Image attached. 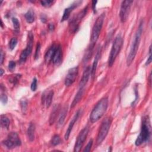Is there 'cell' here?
<instances>
[{"label": "cell", "instance_id": "1", "mask_svg": "<svg viewBox=\"0 0 152 152\" xmlns=\"http://www.w3.org/2000/svg\"><path fill=\"white\" fill-rule=\"evenodd\" d=\"M143 25H144L143 21L141 20V22L140 23L138 29L135 34L134 40L131 46V49H130L129 55L127 57L126 64L128 66L132 64V62L134 61V59L135 57V55L137 54V50H138V47L140 45L142 30H143Z\"/></svg>", "mask_w": 152, "mask_h": 152}, {"label": "cell", "instance_id": "2", "mask_svg": "<svg viewBox=\"0 0 152 152\" xmlns=\"http://www.w3.org/2000/svg\"><path fill=\"white\" fill-rule=\"evenodd\" d=\"M108 106V99L104 97L100 99L96 104L90 115V121L91 123L97 122L106 112Z\"/></svg>", "mask_w": 152, "mask_h": 152}, {"label": "cell", "instance_id": "3", "mask_svg": "<svg viewBox=\"0 0 152 152\" xmlns=\"http://www.w3.org/2000/svg\"><path fill=\"white\" fill-rule=\"evenodd\" d=\"M151 137V126L149 119L147 117L144 118L142 122L141 131L135 140L136 146H140L144 142L148 141Z\"/></svg>", "mask_w": 152, "mask_h": 152}, {"label": "cell", "instance_id": "4", "mask_svg": "<svg viewBox=\"0 0 152 152\" xmlns=\"http://www.w3.org/2000/svg\"><path fill=\"white\" fill-rule=\"evenodd\" d=\"M122 44H123V39L120 34H118L113 41V43L110 50V52L109 56L108 66L109 67H111L114 64L115 59L118 56V55L119 54L122 48Z\"/></svg>", "mask_w": 152, "mask_h": 152}, {"label": "cell", "instance_id": "5", "mask_svg": "<svg viewBox=\"0 0 152 152\" xmlns=\"http://www.w3.org/2000/svg\"><path fill=\"white\" fill-rule=\"evenodd\" d=\"M104 17H105V14L104 13L101 14L97 18L94 24V26L92 29V32H91V48H92L94 47L96 42L98 40V38L99 37V35L103 26Z\"/></svg>", "mask_w": 152, "mask_h": 152}, {"label": "cell", "instance_id": "6", "mask_svg": "<svg viewBox=\"0 0 152 152\" xmlns=\"http://www.w3.org/2000/svg\"><path fill=\"white\" fill-rule=\"evenodd\" d=\"M111 122H112L111 119L109 118H106L103 121L100 126L98 134L97 136V140H96L97 145L100 144L106 138L109 131Z\"/></svg>", "mask_w": 152, "mask_h": 152}, {"label": "cell", "instance_id": "7", "mask_svg": "<svg viewBox=\"0 0 152 152\" xmlns=\"http://www.w3.org/2000/svg\"><path fill=\"white\" fill-rule=\"evenodd\" d=\"M2 143L10 149L15 148V147L20 146L21 144V140L17 133L14 132H10L7 137V138L2 141Z\"/></svg>", "mask_w": 152, "mask_h": 152}, {"label": "cell", "instance_id": "8", "mask_svg": "<svg viewBox=\"0 0 152 152\" xmlns=\"http://www.w3.org/2000/svg\"><path fill=\"white\" fill-rule=\"evenodd\" d=\"M33 34L31 32H29L28 34V40L26 48L21 52L20 56V61L21 63H24L27 60L28 56L31 54L32 51L33 44Z\"/></svg>", "mask_w": 152, "mask_h": 152}, {"label": "cell", "instance_id": "9", "mask_svg": "<svg viewBox=\"0 0 152 152\" xmlns=\"http://www.w3.org/2000/svg\"><path fill=\"white\" fill-rule=\"evenodd\" d=\"M132 3L133 1L127 0L122 1L119 12V17L122 23H125L127 20Z\"/></svg>", "mask_w": 152, "mask_h": 152}, {"label": "cell", "instance_id": "10", "mask_svg": "<svg viewBox=\"0 0 152 152\" xmlns=\"http://www.w3.org/2000/svg\"><path fill=\"white\" fill-rule=\"evenodd\" d=\"M88 133V126H86L79 133L75 144L74 146V151L75 152L80 151L83 145L84 142H85L86 138L87 137Z\"/></svg>", "mask_w": 152, "mask_h": 152}, {"label": "cell", "instance_id": "11", "mask_svg": "<svg viewBox=\"0 0 152 152\" xmlns=\"http://www.w3.org/2000/svg\"><path fill=\"white\" fill-rule=\"evenodd\" d=\"M87 11V7H85L81 11L78 13L77 15L74 17L71 20L69 23V26L71 28L70 29L72 32H75L77 31V29L78 28L80 21L86 15Z\"/></svg>", "mask_w": 152, "mask_h": 152}, {"label": "cell", "instance_id": "12", "mask_svg": "<svg viewBox=\"0 0 152 152\" xmlns=\"http://www.w3.org/2000/svg\"><path fill=\"white\" fill-rule=\"evenodd\" d=\"M78 73V67L74 66L70 68L65 78V85L67 87L71 86L75 81Z\"/></svg>", "mask_w": 152, "mask_h": 152}, {"label": "cell", "instance_id": "13", "mask_svg": "<svg viewBox=\"0 0 152 152\" xmlns=\"http://www.w3.org/2000/svg\"><path fill=\"white\" fill-rule=\"evenodd\" d=\"M82 2V1H75L74 2H73L72 4H71V5L65 8L64 11V14H63V16L62 17L61 19V22H63L66 20L68 19V18L70 16V14L71 12L74 10V8H77L79 5H80V4Z\"/></svg>", "mask_w": 152, "mask_h": 152}, {"label": "cell", "instance_id": "14", "mask_svg": "<svg viewBox=\"0 0 152 152\" xmlns=\"http://www.w3.org/2000/svg\"><path fill=\"white\" fill-rule=\"evenodd\" d=\"M91 67L90 66H88L86 68V69H84L81 79L79 83V87L80 88H84L86 84L87 83L90 76L91 75Z\"/></svg>", "mask_w": 152, "mask_h": 152}, {"label": "cell", "instance_id": "15", "mask_svg": "<svg viewBox=\"0 0 152 152\" xmlns=\"http://www.w3.org/2000/svg\"><path fill=\"white\" fill-rule=\"evenodd\" d=\"M54 92L53 91L51 90L49 91L48 93H44L42 96V103L43 105L46 106V108L49 107L51 105L52 99L53 97Z\"/></svg>", "mask_w": 152, "mask_h": 152}, {"label": "cell", "instance_id": "16", "mask_svg": "<svg viewBox=\"0 0 152 152\" xmlns=\"http://www.w3.org/2000/svg\"><path fill=\"white\" fill-rule=\"evenodd\" d=\"M80 114H81V110H78L75 113V114L73 116L72 119H71V122H70V123H69V124L68 125V128H67V129L66 131L65 134V139L66 140H67L68 139V138L69 137V135H70V134L71 132V131L72 129V128H73L75 122L77 121V119H78L79 116L80 115Z\"/></svg>", "mask_w": 152, "mask_h": 152}, {"label": "cell", "instance_id": "17", "mask_svg": "<svg viewBox=\"0 0 152 152\" xmlns=\"http://www.w3.org/2000/svg\"><path fill=\"white\" fill-rule=\"evenodd\" d=\"M62 59V50L61 46L58 45L57 49L52 59V62L55 65H59L61 63Z\"/></svg>", "mask_w": 152, "mask_h": 152}, {"label": "cell", "instance_id": "18", "mask_svg": "<svg viewBox=\"0 0 152 152\" xmlns=\"http://www.w3.org/2000/svg\"><path fill=\"white\" fill-rule=\"evenodd\" d=\"M58 45L56 44H53L49 49L48 50V51L46 52L45 55V60L47 62H52V59L53 57V55L55 53V51L57 49Z\"/></svg>", "mask_w": 152, "mask_h": 152}, {"label": "cell", "instance_id": "19", "mask_svg": "<svg viewBox=\"0 0 152 152\" xmlns=\"http://www.w3.org/2000/svg\"><path fill=\"white\" fill-rule=\"evenodd\" d=\"M100 53H101V49L99 48L97 51V53L95 55V58H94L92 66L91 67V75L93 78L94 77V75H95V73H96V71L98 61H99V59L100 56Z\"/></svg>", "mask_w": 152, "mask_h": 152}, {"label": "cell", "instance_id": "20", "mask_svg": "<svg viewBox=\"0 0 152 152\" xmlns=\"http://www.w3.org/2000/svg\"><path fill=\"white\" fill-rule=\"evenodd\" d=\"M59 109H60V106L59 104H56L54 106L53 108V110L50 113V117H49V124L50 125H52L56 118H57V116H58V114L59 113Z\"/></svg>", "mask_w": 152, "mask_h": 152}, {"label": "cell", "instance_id": "21", "mask_svg": "<svg viewBox=\"0 0 152 152\" xmlns=\"http://www.w3.org/2000/svg\"><path fill=\"white\" fill-rule=\"evenodd\" d=\"M84 88H79L78 91H77L71 106V108H73L74 106L77 105V104L81 100V99L83 97V94H84Z\"/></svg>", "mask_w": 152, "mask_h": 152}, {"label": "cell", "instance_id": "22", "mask_svg": "<svg viewBox=\"0 0 152 152\" xmlns=\"http://www.w3.org/2000/svg\"><path fill=\"white\" fill-rule=\"evenodd\" d=\"M34 132H35V126L33 123H30L28 129H27V135L28 139L30 141H33L34 140Z\"/></svg>", "mask_w": 152, "mask_h": 152}, {"label": "cell", "instance_id": "23", "mask_svg": "<svg viewBox=\"0 0 152 152\" xmlns=\"http://www.w3.org/2000/svg\"><path fill=\"white\" fill-rule=\"evenodd\" d=\"M25 18L27 23H32L34 21V12L32 10H29L24 15Z\"/></svg>", "mask_w": 152, "mask_h": 152}, {"label": "cell", "instance_id": "24", "mask_svg": "<svg viewBox=\"0 0 152 152\" xmlns=\"http://www.w3.org/2000/svg\"><path fill=\"white\" fill-rule=\"evenodd\" d=\"M67 111H68V107L67 106H65L62 110L61 113H60V116L59 118V121H58V124L60 125H62L65 121V117L66 116L67 114Z\"/></svg>", "mask_w": 152, "mask_h": 152}, {"label": "cell", "instance_id": "25", "mask_svg": "<svg viewBox=\"0 0 152 152\" xmlns=\"http://www.w3.org/2000/svg\"><path fill=\"white\" fill-rule=\"evenodd\" d=\"M10 124V121L8 117H7L5 115H2L1 116V125L2 127L5 129H8L9 126Z\"/></svg>", "mask_w": 152, "mask_h": 152}, {"label": "cell", "instance_id": "26", "mask_svg": "<svg viewBox=\"0 0 152 152\" xmlns=\"http://www.w3.org/2000/svg\"><path fill=\"white\" fill-rule=\"evenodd\" d=\"M50 142H51V144L53 146H56V145L59 144L61 142V138H60L59 135H58L57 134L55 135L52 138Z\"/></svg>", "mask_w": 152, "mask_h": 152}, {"label": "cell", "instance_id": "27", "mask_svg": "<svg viewBox=\"0 0 152 152\" xmlns=\"http://www.w3.org/2000/svg\"><path fill=\"white\" fill-rule=\"evenodd\" d=\"M17 42H18L17 39L15 37H13L10 40L9 42V47L11 50H13L15 48V47L17 44Z\"/></svg>", "mask_w": 152, "mask_h": 152}, {"label": "cell", "instance_id": "28", "mask_svg": "<svg viewBox=\"0 0 152 152\" xmlns=\"http://www.w3.org/2000/svg\"><path fill=\"white\" fill-rule=\"evenodd\" d=\"M12 23H13L14 29L16 31H18L19 29H20V23L18 21V19L15 17H12Z\"/></svg>", "mask_w": 152, "mask_h": 152}, {"label": "cell", "instance_id": "29", "mask_svg": "<svg viewBox=\"0 0 152 152\" xmlns=\"http://www.w3.org/2000/svg\"><path fill=\"white\" fill-rule=\"evenodd\" d=\"M20 106L21 108V110L23 113H26L27 109V102L26 100H23L20 103Z\"/></svg>", "mask_w": 152, "mask_h": 152}, {"label": "cell", "instance_id": "30", "mask_svg": "<svg viewBox=\"0 0 152 152\" xmlns=\"http://www.w3.org/2000/svg\"><path fill=\"white\" fill-rule=\"evenodd\" d=\"M54 1H49V0H45V1H41L40 3L42 6L45 7H50L53 4Z\"/></svg>", "mask_w": 152, "mask_h": 152}, {"label": "cell", "instance_id": "31", "mask_svg": "<svg viewBox=\"0 0 152 152\" xmlns=\"http://www.w3.org/2000/svg\"><path fill=\"white\" fill-rule=\"evenodd\" d=\"M40 50V43L38 42L36 45V51H35V54H34L35 59H36L39 58Z\"/></svg>", "mask_w": 152, "mask_h": 152}, {"label": "cell", "instance_id": "32", "mask_svg": "<svg viewBox=\"0 0 152 152\" xmlns=\"http://www.w3.org/2000/svg\"><path fill=\"white\" fill-rule=\"evenodd\" d=\"M93 142V140L91 139V140L89 141L88 143V144H87V145L86 146V147L84 148V149L83 150V151H84V152H85V151H87V152L90 151L91 150V147H92Z\"/></svg>", "mask_w": 152, "mask_h": 152}, {"label": "cell", "instance_id": "33", "mask_svg": "<svg viewBox=\"0 0 152 152\" xmlns=\"http://www.w3.org/2000/svg\"><path fill=\"white\" fill-rule=\"evenodd\" d=\"M31 89L33 91H36V90L37 89V79L36 78H34L33 80V81L31 83Z\"/></svg>", "mask_w": 152, "mask_h": 152}, {"label": "cell", "instance_id": "34", "mask_svg": "<svg viewBox=\"0 0 152 152\" xmlns=\"http://www.w3.org/2000/svg\"><path fill=\"white\" fill-rule=\"evenodd\" d=\"M1 101L4 104H5L7 103L8 98L7 95L4 93H2L1 94Z\"/></svg>", "mask_w": 152, "mask_h": 152}, {"label": "cell", "instance_id": "35", "mask_svg": "<svg viewBox=\"0 0 152 152\" xmlns=\"http://www.w3.org/2000/svg\"><path fill=\"white\" fill-rule=\"evenodd\" d=\"M151 46L150 45V48H149V56H148V58L147 59L146 62H145V65H149L151 62Z\"/></svg>", "mask_w": 152, "mask_h": 152}, {"label": "cell", "instance_id": "36", "mask_svg": "<svg viewBox=\"0 0 152 152\" xmlns=\"http://www.w3.org/2000/svg\"><path fill=\"white\" fill-rule=\"evenodd\" d=\"M15 67V62L13 61H10L9 64H8V68L10 70H12L13 69H14Z\"/></svg>", "mask_w": 152, "mask_h": 152}, {"label": "cell", "instance_id": "37", "mask_svg": "<svg viewBox=\"0 0 152 152\" xmlns=\"http://www.w3.org/2000/svg\"><path fill=\"white\" fill-rule=\"evenodd\" d=\"M97 1H92V8L94 11V12H96V5L97 4Z\"/></svg>", "mask_w": 152, "mask_h": 152}, {"label": "cell", "instance_id": "38", "mask_svg": "<svg viewBox=\"0 0 152 152\" xmlns=\"http://www.w3.org/2000/svg\"><path fill=\"white\" fill-rule=\"evenodd\" d=\"M4 53L2 49H1V64H2L3 61H4Z\"/></svg>", "mask_w": 152, "mask_h": 152}, {"label": "cell", "instance_id": "39", "mask_svg": "<svg viewBox=\"0 0 152 152\" xmlns=\"http://www.w3.org/2000/svg\"><path fill=\"white\" fill-rule=\"evenodd\" d=\"M54 28H55L54 25H53V24H52V23H50V24H49V29L50 30L52 31V30H54Z\"/></svg>", "mask_w": 152, "mask_h": 152}, {"label": "cell", "instance_id": "40", "mask_svg": "<svg viewBox=\"0 0 152 152\" xmlns=\"http://www.w3.org/2000/svg\"><path fill=\"white\" fill-rule=\"evenodd\" d=\"M40 19H41V20H42V21L43 22V23H45L46 22V17L43 15H42V16H41V17H40Z\"/></svg>", "mask_w": 152, "mask_h": 152}, {"label": "cell", "instance_id": "41", "mask_svg": "<svg viewBox=\"0 0 152 152\" xmlns=\"http://www.w3.org/2000/svg\"><path fill=\"white\" fill-rule=\"evenodd\" d=\"M151 72H150V75H149V78H148V81H149V83H150V85H151Z\"/></svg>", "mask_w": 152, "mask_h": 152}, {"label": "cell", "instance_id": "42", "mask_svg": "<svg viewBox=\"0 0 152 152\" xmlns=\"http://www.w3.org/2000/svg\"><path fill=\"white\" fill-rule=\"evenodd\" d=\"M4 70H3V69L2 68H1V76H2V75H3V74H4Z\"/></svg>", "mask_w": 152, "mask_h": 152}]
</instances>
